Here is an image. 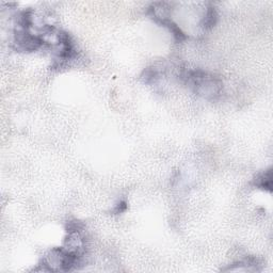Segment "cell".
I'll return each instance as SVG.
<instances>
[{
    "mask_svg": "<svg viewBox=\"0 0 273 273\" xmlns=\"http://www.w3.org/2000/svg\"><path fill=\"white\" fill-rule=\"evenodd\" d=\"M151 17H153L157 22H160L162 26L168 28L172 32V34L175 36L176 40L183 41L186 39V34L181 31V29L173 20L166 18L164 16H156V15H151Z\"/></svg>",
    "mask_w": 273,
    "mask_h": 273,
    "instance_id": "3",
    "label": "cell"
},
{
    "mask_svg": "<svg viewBox=\"0 0 273 273\" xmlns=\"http://www.w3.org/2000/svg\"><path fill=\"white\" fill-rule=\"evenodd\" d=\"M58 37L59 44L61 46L59 51V59H61V61H68V60L73 59L76 55V48L71 35L67 32L62 31L59 33Z\"/></svg>",
    "mask_w": 273,
    "mask_h": 273,
    "instance_id": "2",
    "label": "cell"
},
{
    "mask_svg": "<svg viewBox=\"0 0 273 273\" xmlns=\"http://www.w3.org/2000/svg\"><path fill=\"white\" fill-rule=\"evenodd\" d=\"M254 186L262 190L272 192V171L271 169L260 174L254 180Z\"/></svg>",
    "mask_w": 273,
    "mask_h": 273,
    "instance_id": "4",
    "label": "cell"
},
{
    "mask_svg": "<svg viewBox=\"0 0 273 273\" xmlns=\"http://www.w3.org/2000/svg\"><path fill=\"white\" fill-rule=\"evenodd\" d=\"M218 20V14L216 11L215 6H208L206 13H205L203 20H202V26L205 29H210L216 25V22Z\"/></svg>",
    "mask_w": 273,
    "mask_h": 273,
    "instance_id": "5",
    "label": "cell"
},
{
    "mask_svg": "<svg viewBox=\"0 0 273 273\" xmlns=\"http://www.w3.org/2000/svg\"><path fill=\"white\" fill-rule=\"evenodd\" d=\"M184 79L196 94L205 98L215 100L222 90L221 80L201 70L188 71Z\"/></svg>",
    "mask_w": 273,
    "mask_h": 273,
    "instance_id": "1",
    "label": "cell"
},
{
    "mask_svg": "<svg viewBox=\"0 0 273 273\" xmlns=\"http://www.w3.org/2000/svg\"><path fill=\"white\" fill-rule=\"evenodd\" d=\"M126 209H127V203L125 201H122L117 205V207L115 208V212L116 214H122V212H124Z\"/></svg>",
    "mask_w": 273,
    "mask_h": 273,
    "instance_id": "6",
    "label": "cell"
}]
</instances>
